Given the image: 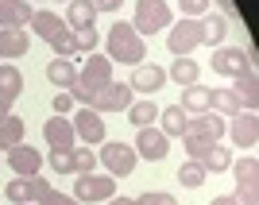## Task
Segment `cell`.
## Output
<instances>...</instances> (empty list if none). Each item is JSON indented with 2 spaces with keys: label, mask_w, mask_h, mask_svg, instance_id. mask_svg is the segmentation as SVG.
<instances>
[{
  "label": "cell",
  "mask_w": 259,
  "mask_h": 205,
  "mask_svg": "<svg viewBox=\"0 0 259 205\" xmlns=\"http://www.w3.org/2000/svg\"><path fill=\"white\" fill-rule=\"evenodd\" d=\"M51 108H54V116H66V112L74 108V97H70V93H54Z\"/></svg>",
  "instance_id": "obj_41"
},
{
  "label": "cell",
  "mask_w": 259,
  "mask_h": 205,
  "mask_svg": "<svg viewBox=\"0 0 259 205\" xmlns=\"http://www.w3.org/2000/svg\"><path fill=\"white\" fill-rule=\"evenodd\" d=\"M209 205H236V197H232V194H221V197H213Z\"/></svg>",
  "instance_id": "obj_44"
},
{
  "label": "cell",
  "mask_w": 259,
  "mask_h": 205,
  "mask_svg": "<svg viewBox=\"0 0 259 205\" xmlns=\"http://www.w3.org/2000/svg\"><path fill=\"white\" fill-rule=\"evenodd\" d=\"M205 178H209V171H205V167H201V162H194V159L178 167V182H182L186 190H197V186L205 182Z\"/></svg>",
  "instance_id": "obj_33"
},
{
  "label": "cell",
  "mask_w": 259,
  "mask_h": 205,
  "mask_svg": "<svg viewBox=\"0 0 259 205\" xmlns=\"http://www.w3.org/2000/svg\"><path fill=\"white\" fill-rule=\"evenodd\" d=\"M70 124H74V136H77V140H85L89 147H93V143H105V116H101V112H93V108L81 105Z\"/></svg>",
  "instance_id": "obj_11"
},
{
  "label": "cell",
  "mask_w": 259,
  "mask_h": 205,
  "mask_svg": "<svg viewBox=\"0 0 259 205\" xmlns=\"http://www.w3.org/2000/svg\"><path fill=\"white\" fill-rule=\"evenodd\" d=\"M31 51V35L27 31H0V58H20Z\"/></svg>",
  "instance_id": "obj_25"
},
{
  "label": "cell",
  "mask_w": 259,
  "mask_h": 205,
  "mask_svg": "<svg viewBox=\"0 0 259 205\" xmlns=\"http://www.w3.org/2000/svg\"><path fill=\"white\" fill-rule=\"evenodd\" d=\"M182 143H186V155H190L194 162H201L209 174L228 171V167H232V155H228V147H221L217 140H194V136H182Z\"/></svg>",
  "instance_id": "obj_3"
},
{
  "label": "cell",
  "mask_w": 259,
  "mask_h": 205,
  "mask_svg": "<svg viewBox=\"0 0 259 205\" xmlns=\"http://www.w3.org/2000/svg\"><path fill=\"white\" fill-rule=\"evenodd\" d=\"M128 120L136 124V128H151L155 120H159V105H155L151 97L147 101H132L128 105Z\"/></svg>",
  "instance_id": "obj_31"
},
{
  "label": "cell",
  "mask_w": 259,
  "mask_h": 205,
  "mask_svg": "<svg viewBox=\"0 0 259 205\" xmlns=\"http://www.w3.org/2000/svg\"><path fill=\"white\" fill-rule=\"evenodd\" d=\"M108 81H112V62H108L105 54H89L85 66L77 70V89H81L85 97H93V93H97L101 86H108Z\"/></svg>",
  "instance_id": "obj_7"
},
{
  "label": "cell",
  "mask_w": 259,
  "mask_h": 205,
  "mask_svg": "<svg viewBox=\"0 0 259 205\" xmlns=\"http://www.w3.org/2000/svg\"><path fill=\"white\" fill-rule=\"evenodd\" d=\"M128 105H132V86L128 81H108V86H101L93 97H89V105L85 108H93V112H128Z\"/></svg>",
  "instance_id": "obj_6"
},
{
  "label": "cell",
  "mask_w": 259,
  "mask_h": 205,
  "mask_svg": "<svg viewBox=\"0 0 259 205\" xmlns=\"http://www.w3.org/2000/svg\"><path fill=\"white\" fill-rule=\"evenodd\" d=\"M23 93V74L16 62H0V97L4 101H16Z\"/></svg>",
  "instance_id": "obj_23"
},
{
  "label": "cell",
  "mask_w": 259,
  "mask_h": 205,
  "mask_svg": "<svg viewBox=\"0 0 259 205\" xmlns=\"http://www.w3.org/2000/svg\"><path fill=\"white\" fill-rule=\"evenodd\" d=\"M136 201L140 205H178V197L166 194V190H147V194H140Z\"/></svg>",
  "instance_id": "obj_40"
},
{
  "label": "cell",
  "mask_w": 259,
  "mask_h": 205,
  "mask_svg": "<svg viewBox=\"0 0 259 205\" xmlns=\"http://www.w3.org/2000/svg\"><path fill=\"white\" fill-rule=\"evenodd\" d=\"M74 47H77V54H93V47H97V27H77Z\"/></svg>",
  "instance_id": "obj_37"
},
{
  "label": "cell",
  "mask_w": 259,
  "mask_h": 205,
  "mask_svg": "<svg viewBox=\"0 0 259 205\" xmlns=\"http://www.w3.org/2000/svg\"><path fill=\"white\" fill-rule=\"evenodd\" d=\"M27 186H31V201H35V205H81L77 197L58 194V190H54L47 178H39V174H35V178H27Z\"/></svg>",
  "instance_id": "obj_19"
},
{
  "label": "cell",
  "mask_w": 259,
  "mask_h": 205,
  "mask_svg": "<svg viewBox=\"0 0 259 205\" xmlns=\"http://www.w3.org/2000/svg\"><path fill=\"white\" fill-rule=\"evenodd\" d=\"M128 86H132V93H143V97H151V93H159L162 86H166V70L162 66H147V62H140V66H132V77H128Z\"/></svg>",
  "instance_id": "obj_10"
},
{
  "label": "cell",
  "mask_w": 259,
  "mask_h": 205,
  "mask_svg": "<svg viewBox=\"0 0 259 205\" xmlns=\"http://www.w3.org/2000/svg\"><path fill=\"white\" fill-rule=\"evenodd\" d=\"M105 47H108V62H128V66H140L143 62V54H147V43H143L140 35H136V27L132 23H112L108 27V39H105Z\"/></svg>",
  "instance_id": "obj_1"
},
{
  "label": "cell",
  "mask_w": 259,
  "mask_h": 205,
  "mask_svg": "<svg viewBox=\"0 0 259 205\" xmlns=\"http://www.w3.org/2000/svg\"><path fill=\"white\" fill-rule=\"evenodd\" d=\"M132 147H136V155H143L147 162H162V159H166V151H170V140L151 124V128H140V136H136Z\"/></svg>",
  "instance_id": "obj_12"
},
{
  "label": "cell",
  "mask_w": 259,
  "mask_h": 205,
  "mask_svg": "<svg viewBox=\"0 0 259 205\" xmlns=\"http://www.w3.org/2000/svg\"><path fill=\"white\" fill-rule=\"evenodd\" d=\"M197 47H201V20L170 23V31H166V51H170L174 58H190Z\"/></svg>",
  "instance_id": "obj_5"
},
{
  "label": "cell",
  "mask_w": 259,
  "mask_h": 205,
  "mask_svg": "<svg viewBox=\"0 0 259 205\" xmlns=\"http://www.w3.org/2000/svg\"><path fill=\"white\" fill-rule=\"evenodd\" d=\"M97 171V155L89 147H74V174H93Z\"/></svg>",
  "instance_id": "obj_36"
},
{
  "label": "cell",
  "mask_w": 259,
  "mask_h": 205,
  "mask_svg": "<svg viewBox=\"0 0 259 205\" xmlns=\"http://www.w3.org/2000/svg\"><path fill=\"white\" fill-rule=\"evenodd\" d=\"M31 31L39 35V39H47L51 43L54 35H62L66 31V20H58V12H31Z\"/></svg>",
  "instance_id": "obj_21"
},
{
  "label": "cell",
  "mask_w": 259,
  "mask_h": 205,
  "mask_svg": "<svg viewBox=\"0 0 259 205\" xmlns=\"http://www.w3.org/2000/svg\"><path fill=\"white\" fill-rule=\"evenodd\" d=\"M197 74H201V70H197V62L194 58H174V66L170 70H166V81H174V86H197Z\"/></svg>",
  "instance_id": "obj_26"
},
{
  "label": "cell",
  "mask_w": 259,
  "mask_h": 205,
  "mask_svg": "<svg viewBox=\"0 0 259 205\" xmlns=\"http://www.w3.org/2000/svg\"><path fill=\"white\" fill-rule=\"evenodd\" d=\"M232 93H236V101L244 108H248V112H255V105H259V77L255 74H240V77H232Z\"/></svg>",
  "instance_id": "obj_20"
},
{
  "label": "cell",
  "mask_w": 259,
  "mask_h": 205,
  "mask_svg": "<svg viewBox=\"0 0 259 205\" xmlns=\"http://www.w3.org/2000/svg\"><path fill=\"white\" fill-rule=\"evenodd\" d=\"M178 108H182L186 116H201V112H209V86H186Z\"/></svg>",
  "instance_id": "obj_22"
},
{
  "label": "cell",
  "mask_w": 259,
  "mask_h": 205,
  "mask_svg": "<svg viewBox=\"0 0 259 205\" xmlns=\"http://www.w3.org/2000/svg\"><path fill=\"white\" fill-rule=\"evenodd\" d=\"M89 8L97 12V16H101V12H120V8H124V0H89Z\"/></svg>",
  "instance_id": "obj_42"
},
{
  "label": "cell",
  "mask_w": 259,
  "mask_h": 205,
  "mask_svg": "<svg viewBox=\"0 0 259 205\" xmlns=\"http://www.w3.org/2000/svg\"><path fill=\"white\" fill-rule=\"evenodd\" d=\"M159 132L170 140V136H178L182 140V132H186V112L178 105H170V108H159Z\"/></svg>",
  "instance_id": "obj_28"
},
{
  "label": "cell",
  "mask_w": 259,
  "mask_h": 205,
  "mask_svg": "<svg viewBox=\"0 0 259 205\" xmlns=\"http://www.w3.org/2000/svg\"><path fill=\"white\" fill-rule=\"evenodd\" d=\"M228 136H232V143H236V147H244V151H248V147H255V143H259V116H255V112H248V108H244V112H236V116H232V124H228Z\"/></svg>",
  "instance_id": "obj_14"
},
{
  "label": "cell",
  "mask_w": 259,
  "mask_h": 205,
  "mask_svg": "<svg viewBox=\"0 0 259 205\" xmlns=\"http://www.w3.org/2000/svg\"><path fill=\"white\" fill-rule=\"evenodd\" d=\"M209 8V0H178V12H182V20H201Z\"/></svg>",
  "instance_id": "obj_39"
},
{
  "label": "cell",
  "mask_w": 259,
  "mask_h": 205,
  "mask_svg": "<svg viewBox=\"0 0 259 205\" xmlns=\"http://www.w3.org/2000/svg\"><path fill=\"white\" fill-rule=\"evenodd\" d=\"M31 23V4L27 0H0V31H23Z\"/></svg>",
  "instance_id": "obj_17"
},
{
  "label": "cell",
  "mask_w": 259,
  "mask_h": 205,
  "mask_svg": "<svg viewBox=\"0 0 259 205\" xmlns=\"http://www.w3.org/2000/svg\"><path fill=\"white\" fill-rule=\"evenodd\" d=\"M105 205H140V201H136V197H108Z\"/></svg>",
  "instance_id": "obj_43"
},
{
  "label": "cell",
  "mask_w": 259,
  "mask_h": 205,
  "mask_svg": "<svg viewBox=\"0 0 259 205\" xmlns=\"http://www.w3.org/2000/svg\"><path fill=\"white\" fill-rule=\"evenodd\" d=\"M174 23V12L166 0H136V16H132V27H136V35L140 39H147V35H159L162 27H170Z\"/></svg>",
  "instance_id": "obj_2"
},
{
  "label": "cell",
  "mask_w": 259,
  "mask_h": 205,
  "mask_svg": "<svg viewBox=\"0 0 259 205\" xmlns=\"http://www.w3.org/2000/svg\"><path fill=\"white\" fill-rule=\"evenodd\" d=\"M43 140H47V147H62V151H74L77 136H74V124H70L66 116H47V124H43Z\"/></svg>",
  "instance_id": "obj_16"
},
{
  "label": "cell",
  "mask_w": 259,
  "mask_h": 205,
  "mask_svg": "<svg viewBox=\"0 0 259 205\" xmlns=\"http://www.w3.org/2000/svg\"><path fill=\"white\" fill-rule=\"evenodd\" d=\"M232 178H236V186H259V159L255 155H240L236 162H232Z\"/></svg>",
  "instance_id": "obj_27"
},
{
  "label": "cell",
  "mask_w": 259,
  "mask_h": 205,
  "mask_svg": "<svg viewBox=\"0 0 259 205\" xmlns=\"http://www.w3.org/2000/svg\"><path fill=\"white\" fill-rule=\"evenodd\" d=\"M23 120L20 116H4L0 120V147H4V151H12V147H20L23 143Z\"/></svg>",
  "instance_id": "obj_32"
},
{
  "label": "cell",
  "mask_w": 259,
  "mask_h": 205,
  "mask_svg": "<svg viewBox=\"0 0 259 205\" xmlns=\"http://www.w3.org/2000/svg\"><path fill=\"white\" fill-rule=\"evenodd\" d=\"M209 66H213V74H221V77L255 74V54L244 51V47H217L213 58H209Z\"/></svg>",
  "instance_id": "obj_4"
},
{
  "label": "cell",
  "mask_w": 259,
  "mask_h": 205,
  "mask_svg": "<svg viewBox=\"0 0 259 205\" xmlns=\"http://www.w3.org/2000/svg\"><path fill=\"white\" fill-rule=\"evenodd\" d=\"M209 112H217V116H236V112H244V105L236 101L232 89H209Z\"/></svg>",
  "instance_id": "obj_24"
},
{
  "label": "cell",
  "mask_w": 259,
  "mask_h": 205,
  "mask_svg": "<svg viewBox=\"0 0 259 205\" xmlns=\"http://www.w3.org/2000/svg\"><path fill=\"white\" fill-rule=\"evenodd\" d=\"M101 162H105V171L112 174V178H128L132 171H136V162H140V155H136V147L132 143H105L101 147Z\"/></svg>",
  "instance_id": "obj_9"
},
{
  "label": "cell",
  "mask_w": 259,
  "mask_h": 205,
  "mask_svg": "<svg viewBox=\"0 0 259 205\" xmlns=\"http://www.w3.org/2000/svg\"><path fill=\"white\" fill-rule=\"evenodd\" d=\"M51 51H54V58H70V62H74V54H77V47H74V31L66 27L62 35H54V39H51Z\"/></svg>",
  "instance_id": "obj_35"
},
{
  "label": "cell",
  "mask_w": 259,
  "mask_h": 205,
  "mask_svg": "<svg viewBox=\"0 0 259 205\" xmlns=\"http://www.w3.org/2000/svg\"><path fill=\"white\" fill-rule=\"evenodd\" d=\"M228 35V20L221 16H201V47H221Z\"/></svg>",
  "instance_id": "obj_30"
},
{
  "label": "cell",
  "mask_w": 259,
  "mask_h": 205,
  "mask_svg": "<svg viewBox=\"0 0 259 205\" xmlns=\"http://www.w3.org/2000/svg\"><path fill=\"white\" fill-rule=\"evenodd\" d=\"M97 20V12L89 8V0H70V8H66V27L77 31V27H93Z\"/></svg>",
  "instance_id": "obj_29"
},
{
  "label": "cell",
  "mask_w": 259,
  "mask_h": 205,
  "mask_svg": "<svg viewBox=\"0 0 259 205\" xmlns=\"http://www.w3.org/2000/svg\"><path fill=\"white\" fill-rule=\"evenodd\" d=\"M47 81H51L58 93H70V89L77 86V66L70 62V58H51V62H47Z\"/></svg>",
  "instance_id": "obj_18"
},
{
  "label": "cell",
  "mask_w": 259,
  "mask_h": 205,
  "mask_svg": "<svg viewBox=\"0 0 259 205\" xmlns=\"http://www.w3.org/2000/svg\"><path fill=\"white\" fill-rule=\"evenodd\" d=\"M4 116H12V101L0 97V120H4Z\"/></svg>",
  "instance_id": "obj_45"
},
{
  "label": "cell",
  "mask_w": 259,
  "mask_h": 205,
  "mask_svg": "<svg viewBox=\"0 0 259 205\" xmlns=\"http://www.w3.org/2000/svg\"><path fill=\"white\" fill-rule=\"evenodd\" d=\"M51 167H54V174H74V151L51 147Z\"/></svg>",
  "instance_id": "obj_38"
},
{
  "label": "cell",
  "mask_w": 259,
  "mask_h": 205,
  "mask_svg": "<svg viewBox=\"0 0 259 205\" xmlns=\"http://www.w3.org/2000/svg\"><path fill=\"white\" fill-rule=\"evenodd\" d=\"M8 167H12L16 178H35L39 167H43V155L35 151L31 143H20V147H12V151H8Z\"/></svg>",
  "instance_id": "obj_15"
},
{
  "label": "cell",
  "mask_w": 259,
  "mask_h": 205,
  "mask_svg": "<svg viewBox=\"0 0 259 205\" xmlns=\"http://www.w3.org/2000/svg\"><path fill=\"white\" fill-rule=\"evenodd\" d=\"M217 4H221V8H225L228 16H236V4H232V0H217Z\"/></svg>",
  "instance_id": "obj_46"
},
{
  "label": "cell",
  "mask_w": 259,
  "mask_h": 205,
  "mask_svg": "<svg viewBox=\"0 0 259 205\" xmlns=\"http://www.w3.org/2000/svg\"><path fill=\"white\" fill-rule=\"evenodd\" d=\"M74 197L77 201H108L116 197V178L112 174H77L74 178Z\"/></svg>",
  "instance_id": "obj_8"
},
{
  "label": "cell",
  "mask_w": 259,
  "mask_h": 205,
  "mask_svg": "<svg viewBox=\"0 0 259 205\" xmlns=\"http://www.w3.org/2000/svg\"><path fill=\"white\" fill-rule=\"evenodd\" d=\"M228 132L225 116H217V112H201V116H186V132L182 136H194V140H217Z\"/></svg>",
  "instance_id": "obj_13"
},
{
  "label": "cell",
  "mask_w": 259,
  "mask_h": 205,
  "mask_svg": "<svg viewBox=\"0 0 259 205\" xmlns=\"http://www.w3.org/2000/svg\"><path fill=\"white\" fill-rule=\"evenodd\" d=\"M4 197H8L12 205H31V186H27V178H12V182L4 186Z\"/></svg>",
  "instance_id": "obj_34"
}]
</instances>
